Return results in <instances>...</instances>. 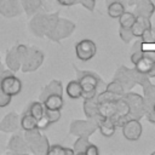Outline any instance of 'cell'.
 <instances>
[{"label": "cell", "mask_w": 155, "mask_h": 155, "mask_svg": "<svg viewBox=\"0 0 155 155\" xmlns=\"http://www.w3.org/2000/svg\"><path fill=\"white\" fill-rule=\"evenodd\" d=\"M151 154H153V155H155V150H154V151H153V153H151Z\"/></svg>", "instance_id": "47"}, {"label": "cell", "mask_w": 155, "mask_h": 155, "mask_svg": "<svg viewBox=\"0 0 155 155\" xmlns=\"http://www.w3.org/2000/svg\"><path fill=\"white\" fill-rule=\"evenodd\" d=\"M125 99L127 101L128 105H130V114H128V119H137L140 120L143 116H145V103H144V98L143 96L136 93V92H125L124 93Z\"/></svg>", "instance_id": "6"}, {"label": "cell", "mask_w": 155, "mask_h": 155, "mask_svg": "<svg viewBox=\"0 0 155 155\" xmlns=\"http://www.w3.org/2000/svg\"><path fill=\"white\" fill-rule=\"evenodd\" d=\"M142 41H143V44L145 45V44H154L155 42V28H150V29H148V30H145V33L139 38Z\"/></svg>", "instance_id": "36"}, {"label": "cell", "mask_w": 155, "mask_h": 155, "mask_svg": "<svg viewBox=\"0 0 155 155\" xmlns=\"http://www.w3.org/2000/svg\"><path fill=\"white\" fill-rule=\"evenodd\" d=\"M25 110L30 115H33L38 120V122L40 120H42L44 116H45V107H44V103L40 99L39 101H35V102H31L30 104H28V107L25 108Z\"/></svg>", "instance_id": "24"}, {"label": "cell", "mask_w": 155, "mask_h": 155, "mask_svg": "<svg viewBox=\"0 0 155 155\" xmlns=\"http://www.w3.org/2000/svg\"><path fill=\"white\" fill-rule=\"evenodd\" d=\"M11 102H12V96L4 92L2 88L0 87V108H6L7 105H10Z\"/></svg>", "instance_id": "37"}, {"label": "cell", "mask_w": 155, "mask_h": 155, "mask_svg": "<svg viewBox=\"0 0 155 155\" xmlns=\"http://www.w3.org/2000/svg\"><path fill=\"white\" fill-rule=\"evenodd\" d=\"M5 64L7 67V69H10L11 71L13 73H17L18 70H21V64H22V61H21V57L18 56V52H17V48H16V45L12 46L11 48H8L6 51V56H5Z\"/></svg>", "instance_id": "17"}, {"label": "cell", "mask_w": 155, "mask_h": 155, "mask_svg": "<svg viewBox=\"0 0 155 155\" xmlns=\"http://www.w3.org/2000/svg\"><path fill=\"white\" fill-rule=\"evenodd\" d=\"M115 1L122 2V4H125L126 6H128V0H105V5H109L110 2H115Z\"/></svg>", "instance_id": "43"}, {"label": "cell", "mask_w": 155, "mask_h": 155, "mask_svg": "<svg viewBox=\"0 0 155 155\" xmlns=\"http://www.w3.org/2000/svg\"><path fill=\"white\" fill-rule=\"evenodd\" d=\"M148 76L151 79V78H155V62H154V64H153V67H151V69H150V71L148 73Z\"/></svg>", "instance_id": "44"}, {"label": "cell", "mask_w": 155, "mask_h": 155, "mask_svg": "<svg viewBox=\"0 0 155 155\" xmlns=\"http://www.w3.org/2000/svg\"><path fill=\"white\" fill-rule=\"evenodd\" d=\"M99 154V149L97 145H94L93 143H91L86 150V154L85 155H98Z\"/></svg>", "instance_id": "40"}, {"label": "cell", "mask_w": 155, "mask_h": 155, "mask_svg": "<svg viewBox=\"0 0 155 155\" xmlns=\"http://www.w3.org/2000/svg\"><path fill=\"white\" fill-rule=\"evenodd\" d=\"M133 7V13L136 16H142V17H148L151 18V16L155 12V5L151 0H136L132 5Z\"/></svg>", "instance_id": "15"}, {"label": "cell", "mask_w": 155, "mask_h": 155, "mask_svg": "<svg viewBox=\"0 0 155 155\" xmlns=\"http://www.w3.org/2000/svg\"><path fill=\"white\" fill-rule=\"evenodd\" d=\"M7 149L11 154H27L29 153L28 144L24 138V133L22 130L13 132L7 142Z\"/></svg>", "instance_id": "11"}, {"label": "cell", "mask_w": 155, "mask_h": 155, "mask_svg": "<svg viewBox=\"0 0 155 155\" xmlns=\"http://www.w3.org/2000/svg\"><path fill=\"white\" fill-rule=\"evenodd\" d=\"M90 144H91V142L87 137H78L73 144L74 154H86V150Z\"/></svg>", "instance_id": "30"}, {"label": "cell", "mask_w": 155, "mask_h": 155, "mask_svg": "<svg viewBox=\"0 0 155 155\" xmlns=\"http://www.w3.org/2000/svg\"><path fill=\"white\" fill-rule=\"evenodd\" d=\"M136 15L132 11H125L117 19H119V24L120 27L124 28H131L133 25V23L136 22Z\"/></svg>", "instance_id": "32"}, {"label": "cell", "mask_w": 155, "mask_h": 155, "mask_svg": "<svg viewBox=\"0 0 155 155\" xmlns=\"http://www.w3.org/2000/svg\"><path fill=\"white\" fill-rule=\"evenodd\" d=\"M105 90L111 92V93H114V94H117V96H124V93L126 92L124 86L119 81H116V80H113L109 84H107L105 85Z\"/></svg>", "instance_id": "33"}, {"label": "cell", "mask_w": 155, "mask_h": 155, "mask_svg": "<svg viewBox=\"0 0 155 155\" xmlns=\"http://www.w3.org/2000/svg\"><path fill=\"white\" fill-rule=\"evenodd\" d=\"M53 93H58V94H63V85L61 80H51L47 85L44 86L42 91L40 92V97L39 99L42 101L45 97H47L48 94H53Z\"/></svg>", "instance_id": "21"}, {"label": "cell", "mask_w": 155, "mask_h": 155, "mask_svg": "<svg viewBox=\"0 0 155 155\" xmlns=\"http://www.w3.org/2000/svg\"><path fill=\"white\" fill-rule=\"evenodd\" d=\"M142 56H143V48L142 50H137V51H133V52H131V56H130V59H131V62H132V64L134 65L140 58H142Z\"/></svg>", "instance_id": "39"}, {"label": "cell", "mask_w": 155, "mask_h": 155, "mask_svg": "<svg viewBox=\"0 0 155 155\" xmlns=\"http://www.w3.org/2000/svg\"><path fill=\"white\" fill-rule=\"evenodd\" d=\"M45 54L36 46H28L27 53L22 59L21 71L22 73H33L36 71L44 63Z\"/></svg>", "instance_id": "4"}, {"label": "cell", "mask_w": 155, "mask_h": 155, "mask_svg": "<svg viewBox=\"0 0 155 155\" xmlns=\"http://www.w3.org/2000/svg\"><path fill=\"white\" fill-rule=\"evenodd\" d=\"M59 18V11L47 13L44 10L34 13L28 23L29 31L38 38H47Z\"/></svg>", "instance_id": "1"}, {"label": "cell", "mask_w": 155, "mask_h": 155, "mask_svg": "<svg viewBox=\"0 0 155 155\" xmlns=\"http://www.w3.org/2000/svg\"><path fill=\"white\" fill-rule=\"evenodd\" d=\"M76 58L81 62H87L92 59L97 53V45L91 39H81L74 46Z\"/></svg>", "instance_id": "10"}, {"label": "cell", "mask_w": 155, "mask_h": 155, "mask_svg": "<svg viewBox=\"0 0 155 155\" xmlns=\"http://www.w3.org/2000/svg\"><path fill=\"white\" fill-rule=\"evenodd\" d=\"M0 87L2 88L4 92L15 97L21 93L23 86H22V81L19 80V78L15 75L13 71H11L10 69H5L0 74Z\"/></svg>", "instance_id": "8"}, {"label": "cell", "mask_w": 155, "mask_h": 155, "mask_svg": "<svg viewBox=\"0 0 155 155\" xmlns=\"http://www.w3.org/2000/svg\"><path fill=\"white\" fill-rule=\"evenodd\" d=\"M21 128V115L16 111L7 113L0 121V131L4 133H13Z\"/></svg>", "instance_id": "14"}, {"label": "cell", "mask_w": 155, "mask_h": 155, "mask_svg": "<svg viewBox=\"0 0 155 155\" xmlns=\"http://www.w3.org/2000/svg\"><path fill=\"white\" fill-rule=\"evenodd\" d=\"M98 130L104 137H111L114 136L116 131V125L110 117H102L98 121Z\"/></svg>", "instance_id": "23"}, {"label": "cell", "mask_w": 155, "mask_h": 155, "mask_svg": "<svg viewBox=\"0 0 155 155\" xmlns=\"http://www.w3.org/2000/svg\"><path fill=\"white\" fill-rule=\"evenodd\" d=\"M41 102L44 103V107L46 109H51V110H62L63 104H64L63 94H58V93L48 94Z\"/></svg>", "instance_id": "22"}, {"label": "cell", "mask_w": 155, "mask_h": 155, "mask_svg": "<svg viewBox=\"0 0 155 155\" xmlns=\"http://www.w3.org/2000/svg\"><path fill=\"white\" fill-rule=\"evenodd\" d=\"M98 130L97 121L92 119L86 120H73L69 125V134L75 137H87L92 136Z\"/></svg>", "instance_id": "7"}, {"label": "cell", "mask_w": 155, "mask_h": 155, "mask_svg": "<svg viewBox=\"0 0 155 155\" xmlns=\"http://www.w3.org/2000/svg\"><path fill=\"white\" fill-rule=\"evenodd\" d=\"M143 88V98L145 103V109H151L155 104V85L150 82V80L145 81L142 85Z\"/></svg>", "instance_id": "19"}, {"label": "cell", "mask_w": 155, "mask_h": 155, "mask_svg": "<svg viewBox=\"0 0 155 155\" xmlns=\"http://www.w3.org/2000/svg\"><path fill=\"white\" fill-rule=\"evenodd\" d=\"M4 70H5V68H4V64L1 63V57H0V74H1Z\"/></svg>", "instance_id": "45"}, {"label": "cell", "mask_w": 155, "mask_h": 155, "mask_svg": "<svg viewBox=\"0 0 155 155\" xmlns=\"http://www.w3.org/2000/svg\"><path fill=\"white\" fill-rule=\"evenodd\" d=\"M65 92L68 94L69 98L71 99H79L82 97V88H81V85L80 82L76 80H71L65 86Z\"/></svg>", "instance_id": "26"}, {"label": "cell", "mask_w": 155, "mask_h": 155, "mask_svg": "<svg viewBox=\"0 0 155 155\" xmlns=\"http://www.w3.org/2000/svg\"><path fill=\"white\" fill-rule=\"evenodd\" d=\"M114 80L119 81L124 86L125 91H130L138 85V70L134 68H127L126 65H120L114 74Z\"/></svg>", "instance_id": "9"}, {"label": "cell", "mask_w": 155, "mask_h": 155, "mask_svg": "<svg viewBox=\"0 0 155 155\" xmlns=\"http://www.w3.org/2000/svg\"><path fill=\"white\" fill-rule=\"evenodd\" d=\"M119 35H120V39H121L125 44H130V42L132 41V39H134L131 28L120 27V28H119Z\"/></svg>", "instance_id": "35"}, {"label": "cell", "mask_w": 155, "mask_h": 155, "mask_svg": "<svg viewBox=\"0 0 155 155\" xmlns=\"http://www.w3.org/2000/svg\"><path fill=\"white\" fill-rule=\"evenodd\" d=\"M153 109H154V111H155V104H154V107H153Z\"/></svg>", "instance_id": "48"}, {"label": "cell", "mask_w": 155, "mask_h": 155, "mask_svg": "<svg viewBox=\"0 0 155 155\" xmlns=\"http://www.w3.org/2000/svg\"><path fill=\"white\" fill-rule=\"evenodd\" d=\"M61 116H62L61 115V110H51V109H46L45 108V119L50 125L59 121Z\"/></svg>", "instance_id": "34"}, {"label": "cell", "mask_w": 155, "mask_h": 155, "mask_svg": "<svg viewBox=\"0 0 155 155\" xmlns=\"http://www.w3.org/2000/svg\"><path fill=\"white\" fill-rule=\"evenodd\" d=\"M36 128H38V120L33 115H30L27 110H24L21 115V130L22 131H31V130H36Z\"/></svg>", "instance_id": "25"}, {"label": "cell", "mask_w": 155, "mask_h": 155, "mask_svg": "<svg viewBox=\"0 0 155 155\" xmlns=\"http://www.w3.org/2000/svg\"><path fill=\"white\" fill-rule=\"evenodd\" d=\"M73 67H74V70H75V74H76V79L81 85L82 98L84 99L96 97L98 88L101 86L105 87V84L103 82L102 78L97 73L91 71V70H80L75 65H73Z\"/></svg>", "instance_id": "2"}, {"label": "cell", "mask_w": 155, "mask_h": 155, "mask_svg": "<svg viewBox=\"0 0 155 155\" xmlns=\"http://www.w3.org/2000/svg\"><path fill=\"white\" fill-rule=\"evenodd\" d=\"M19 0H0V15L5 18H15L23 13Z\"/></svg>", "instance_id": "13"}, {"label": "cell", "mask_w": 155, "mask_h": 155, "mask_svg": "<svg viewBox=\"0 0 155 155\" xmlns=\"http://www.w3.org/2000/svg\"><path fill=\"white\" fill-rule=\"evenodd\" d=\"M154 62H155V61H153L151 58H149V57H147V56L143 54L142 58L134 64V69L138 70L139 73H143V74H147V75H148V73L150 71V69H151Z\"/></svg>", "instance_id": "29"}, {"label": "cell", "mask_w": 155, "mask_h": 155, "mask_svg": "<svg viewBox=\"0 0 155 155\" xmlns=\"http://www.w3.org/2000/svg\"><path fill=\"white\" fill-rule=\"evenodd\" d=\"M19 1L22 4L24 13L28 17L44 10V7H45V0H19Z\"/></svg>", "instance_id": "20"}, {"label": "cell", "mask_w": 155, "mask_h": 155, "mask_svg": "<svg viewBox=\"0 0 155 155\" xmlns=\"http://www.w3.org/2000/svg\"><path fill=\"white\" fill-rule=\"evenodd\" d=\"M116 101L101 102L98 103V113L103 117H111L116 111Z\"/></svg>", "instance_id": "27"}, {"label": "cell", "mask_w": 155, "mask_h": 155, "mask_svg": "<svg viewBox=\"0 0 155 155\" xmlns=\"http://www.w3.org/2000/svg\"><path fill=\"white\" fill-rule=\"evenodd\" d=\"M47 154L50 155H74V150L73 148H68L62 144H52L50 145Z\"/></svg>", "instance_id": "31"}, {"label": "cell", "mask_w": 155, "mask_h": 155, "mask_svg": "<svg viewBox=\"0 0 155 155\" xmlns=\"http://www.w3.org/2000/svg\"><path fill=\"white\" fill-rule=\"evenodd\" d=\"M136 22L133 23V25L131 27V30H132V34L134 38H140L145 30L150 29L153 25H151V21L150 18L148 17H142V16H136Z\"/></svg>", "instance_id": "18"}, {"label": "cell", "mask_w": 155, "mask_h": 155, "mask_svg": "<svg viewBox=\"0 0 155 155\" xmlns=\"http://www.w3.org/2000/svg\"><path fill=\"white\" fill-rule=\"evenodd\" d=\"M25 142L28 144L29 151L34 155H46L50 148L48 138L41 133V130H31V131H23Z\"/></svg>", "instance_id": "3"}, {"label": "cell", "mask_w": 155, "mask_h": 155, "mask_svg": "<svg viewBox=\"0 0 155 155\" xmlns=\"http://www.w3.org/2000/svg\"><path fill=\"white\" fill-rule=\"evenodd\" d=\"M61 6L64 7H69V6H74L76 4H79V0H56Z\"/></svg>", "instance_id": "41"}, {"label": "cell", "mask_w": 155, "mask_h": 155, "mask_svg": "<svg viewBox=\"0 0 155 155\" xmlns=\"http://www.w3.org/2000/svg\"><path fill=\"white\" fill-rule=\"evenodd\" d=\"M134 1H136V0H128V6H132Z\"/></svg>", "instance_id": "46"}, {"label": "cell", "mask_w": 155, "mask_h": 155, "mask_svg": "<svg viewBox=\"0 0 155 155\" xmlns=\"http://www.w3.org/2000/svg\"><path fill=\"white\" fill-rule=\"evenodd\" d=\"M82 109H84V114L87 119H92L94 121H98L103 117L99 115L98 113V102H97V97H92V98H85L84 103H82Z\"/></svg>", "instance_id": "16"}, {"label": "cell", "mask_w": 155, "mask_h": 155, "mask_svg": "<svg viewBox=\"0 0 155 155\" xmlns=\"http://www.w3.org/2000/svg\"><path fill=\"white\" fill-rule=\"evenodd\" d=\"M126 5L122 4V2H119V1H115V2H110L109 5H107V13L110 18H114V19H117L125 11H126Z\"/></svg>", "instance_id": "28"}, {"label": "cell", "mask_w": 155, "mask_h": 155, "mask_svg": "<svg viewBox=\"0 0 155 155\" xmlns=\"http://www.w3.org/2000/svg\"><path fill=\"white\" fill-rule=\"evenodd\" d=\"M122 136L131 142L138 140L142 136L143 127L140 124V120L137 119H128L124 125H122Z\"/></svg>", "instance_id": "12"}, {"label": "cell", "mask_w": 155, "mask_h": 155, "mask_svg": "<svg viewBox=\"0 0 155 155\" xmlns=\"http://www.w3.org/2000/svg\"><path fill=\"white\" fill-rule=\"evenodd\" d=\"M145 116H147V120H148L149 122L155 124V111H154L153 108H151V109H148V110L145 111Z\"/></svg>", "instance_id": "42"}, {"label": "cell", "mask_w": 155, "mask_h": 155, "mask_svg": "<svg viewBox=\"0 0 155 155\" xmlns=\"http://www.w3.org/2000/svg\"><path fill=\"white\" fill-rule=\"evenodd\" d=\"M79 4L88 11H93L96 7V0H79Z\"/></svg>", "instance_id": "38"}, {"label": "cell", "mask_w": 155, "mask_h": 155, "mask_svg": "<svg viewBox=\"0 0 155 155\" xmlns=\"http://www.w3.org/2000/svg\"><path fill=\"white\" fill-rule=\"evenodd\" d=\"M76 29V24L68 19V18H62L59 17L56 25L53 27V29L51 30V33L47 35V39L54 42H61L62 40L69 38L74 30Z\"/></svg>", "instance_id": "5"}]
</instances>
